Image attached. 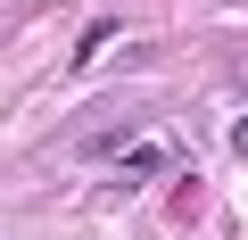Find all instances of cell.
<instances>
[{
    "mask_svg": "<svg viewBox=\"0 0 248 240\" xmlns=\"http://www.w3.org/2000/svg\"><path fill=\"white\" fill-rule=\"evenodd\" d=\"M99 149H116V141H99ZM166 166H182V141H174V133H141V141H124V149L108 158V199H124V191L157 182Z\"/></svg>",
    "mask_w": 248,
    "mask_h": 240,
    "instance_id": "cell-1",
    "label": "cell"
},
{
    "mask_svg": "<svg viewBox=\"0 0 248 240\" xmlns=\"http://www.w3.org/2000/svg\"><path fill=\"white\" fill-rule=\"evenodd\" d=\"M232 149H240V158H248V116H240V125H232Z\"/></svg>",
    "mask_w": 248,
    "mask_h": 240,
    "instance_id": "cell-2",
    "label": "cell"
}]
</instances>
